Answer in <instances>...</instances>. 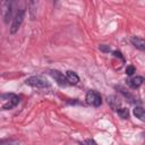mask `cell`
Listing matches in <instances>:
<instances>
[{
	"label": "cell",
	"mask_w": 145,
	"mask_h": 145,
	"mask_svg": "<svg viewBox=\"0 0 145 145\" xmlns=\"http://www.w3.org/2000/svg\"><path fill=\"white\" fill-rule=\"evenodd\" d=\"M0 12L3 18L5 24H9L12 15V2L11 1H1L0 2Z\"/></svg>",
	"instance_id": "7a4b0ae2"
},
{
	"label": "cell",
	"mask_w": 145,
	"mask_h": 145,
	"mask_svg": "<svg viewBox=\"0 0 145 145\" xmlns=\"http://www.w3.org/2000/svg\"><path fill=\"white\" fill-rule=\"evenodd\" d=\"M25 84L28 85V86H32V87H36V88H45V87L50 86V84L45 79L40 77V76H31V77H28L25 80Z\"/></svg>",
	"instance_id": "277c9868"
},
{
	"label": "cell",
	"mask_w": 145,
	"mask_h": 145,
	"mask_svg": "<svg viewBox=\"0 0 145 145\" xmlns=\"http://www.w3.org/2000/svg\"><path fill=\"white\" fill-rule=\"evenodd\" d=\"M130 42L139 51H144L145 50V41H144V39H142L139 36H133L130 39Z\"/></svg>",
	"instance_id": "ba28073f"
},
{
	"label": "cell",
	"mask_w": 145,
	"mask_h": 145,
	"mask_svg": "<svg viewBox=\"0 0 145 145\" xmlns=\"http://www.w3.org/2000/svg\"><path fill=\"white\" fill-rule=\"evenodd\" d=\"M65 76H66L67 82H68L69 85H76V84L79 83V76L72 70H67Z\"/></svg>",
	"instance_id": "52a82bcc"
},
{
	"label": "cell",
	"mask_w": 145,
	"mask_h": 145,
	"mask_svg": "<svg viewBox=\"0 0 145 145\" xmlns=\"http://www.w3.org/2000/svg\"><path fill=\"white\" fill-rule=\"evenodd\" d=\"M134 114L136 118H138L139 120L144 121L145 120V112H144V109L140 106V105H136L135 109H134Z\"/></svg>",
	"instance_id": "8fae6325"
},
{
	"label": "cell",
	"mask_w": 145,
	"mask_h": 145,
	"mask_svg": "<svg viewBox=\"0 0 145 145\" xmlns=\"http://www.w3.org/2000/svg\"><path fill=\"white\" fill-rule=\"evenodd\" d=\"M7 96H8V101H7V103H5L2 105L3 110H10V109L15 108L19 103V96L18 95H16V94H7Z\"/></svg>",
	"instance_id": "8992f818"
},
{
	"label": "cell",
	"mask_w": 145,
	"mask_h": 145,
	"mask_svg": "<svg viewBox=\"0 0 145 145\" xmlns=\"http://www.w3.org/2000/svg\"><path fill=\"white\" fill-rule=\"evenodd\" d=\"M143 82H144V77L143 76H135V77H133V78H130L128 80V86L130 88H133V89H136L143 84Z\"/></svg>",
	"instance_id": "9c48e42d"
},
{
	"label": "cell",
	"mask_w": 145,
	"mask_h": 145,
	"mask_svg": "<svg viewBox=\"0 0 145 145\" xmlns=\"http://www.w3.org/2000/svg\"><path fill=\"white\" fill-rule=\"evenodd\" d=\"M85 101L87 104L92 105V106H100L102 104V97H101V94L95 91V89H89L87 93H86V96H85Z\"/></svg>",
	"instance_id": "3957f363"
},
{
	"label": "cell",
	"mask_w": 145,
	"mask_h": 145,
	"mask_svg": "<svg viewBox=\"0 0 145 145\" xmlns=\"http://www.w3.org/2000/svg\"><path fill=\"white\" fill-rule=\"evenodd\" d=\"M0 145H18V142L15 139H3L0 140Z\"/></svg>",
	"instance_id": "5bb4252c"
},
{
	"label": "cell",
	"mask_w": 145,
	"mask_h": 145,
	"mask_svg": "<svg viewBox=\"0 0 145 145\" xmlns=\"http://www.w3.org/2000/svg\"><path fill=\"white\" fill-rule=\"evenodd\" d=\"M108 103H109V105H110V108L113 110V111H117L119 108H121L120 106V101H119V99L117 97V96H114V95H111V96H108Z\"/></svg>",
	"instance_id": "30bf717a"
},
{
	"label": "cell",
	"mask_w": 145,
	"mask_h": 145,
	"mask_svg": "<svg viewBox=\"0 0 145 145\" xmlns=\"http://www.w3.org/2000/svg\"><path fill=\"white\" fill-rule=\"evenodd\" d=\"M134 72H136V68H135L133 65L127 66V68H126V75L131 76V75H134Z\"/></svg>",
	"instance_id": "9a60e30c"
},
{
	"label": "cell",
	"mask_w": 145,
	"mask_h": 145,
	"mask_svg": "<svg viewBox=\"0 0 145 145\" xmlns=\"http://www.w3.org/2000/svg\"><path fill=\"white\" fill-rule=\"evenodd\" d=\"M112 53H113V56H114V57L120 58V60H121L122 62H125V58H123V56L121 54V52H120V51H117V50H116V51H113Z\"/></svg>",
	"instance_id": "d6986e66"
},
{
	"label": "cell",
	"mask_w": 145,
	"mask_h": 145,
	"mask_svg": "<svg viewBox=\"0 0 145 145\" xmlns=\"http://www.w3.org/2000/svg\"><path fill=\"white\" fill-rule=\"evenodd\" d=\"M80 145H97V144H96V142H95L94 139H92V138H87V139L80 142Z\"/></svg>",
	"instance_id": "2e32d148"
},
{
	"label": "cell",
	"mask_w": 145,
	"mask_h": 145,
	"mask_svg": "<svg viewBox=\"0 0 145 145\" xmlns=\"http://www.w3.org/2000/svg\"><path fill=\"white\" fill-rule=\"evenodd\" d=\"M49 74H50V76L57 82L58 85H60V86H67V85H69L68 82H67L66 76H65L61 71H59V70H57V69H52V70L49 71Z\"/></svg>",
	"instance_id": "5b68a950"
},
{
	"label": "cell",
	"mask_w": 145,
	"mask_h": 145,
	"mask_svg": "<svg viewBox=\"0 0 145 145\" xmlns=\"http://www.w3.org/2000/svg\"><path fill=\"white\" fill-rule=\"evenodd\" d=\"M117 88H119V89H120V93H121L123 96H126V97H127V99H128L130 102H133V103H134V102H136L135 96H134L133 94H130L129 92H126V91H125L123 88H121V87H117Z\"/></svg>",
	"instance_id": "4fadbf2b"
},
{
	"label": "cell",
	"mask_w": 145,
	"mask_h": 145,
	"mask_svg": "<svg viewBox=\"0 0 145 145\" xmlns=\"http://www.w3.org/2000/svg\"><path fill=\"white\" fill-rule=\"evenodd\" d=\"M24 18H25V9L20 8L17 10V12L15 14V17L12 18V23L10 26V34H15L19 29L20 25L24 22Z\"/></svg>",
	"instance_id": "6da1fadb"
},
{
	"label": "cell",
	"mask_w": 145,
	"mask_h": 145,
	"mask_svg": "<svg viewBox=\"0 0 145 145\" xmlns=\"http://www.w3.org/2000/svg\"><path fill=\"white\" fill-rule=\"evenodd\" d=\"M28 6H29V7H32V6H36V2H34V1H31V2L28 3ZM29 11H31V17H32V19H34V17H35V14H34V9H33V8H31V9H29Z\"/></svg>",
	"instance_id": "e0dca14e"
},
{
	"label": "cell",
	"mask_w": 145,
	"mask_h": 145,
	"mask_svg": "<svg viewBox=\"0 0 145 145\" xmlns=\"http://www.w3.org/2000/svg\"><path fill=\"white\" fill-rule=\"evenodd\" d=\"M99 49H100L101 51H103V52H110V51H111L110 46H109V45H105V44H101V45L99 46Z\"/></svg>",
	"instance_id": "ac0fdd59"
},
{
	"label": "cell",
	"mask_w": 145,
	"mask_h": 145,
	"mask_svg": "<svg viewBox=\"0 0 145 145\" xmlns=\"http://www.w3.org/2000/svg\"><path fill=\"white\" fill-rule=\"evenodd\" d=\"M117 113H118V116L120 117V118H122V119H128L129 118V111H128V109L127 108H119L117 111H116Z\"/></svg>",
	"instance_id": "7c38bea8"
}]
</instances>
